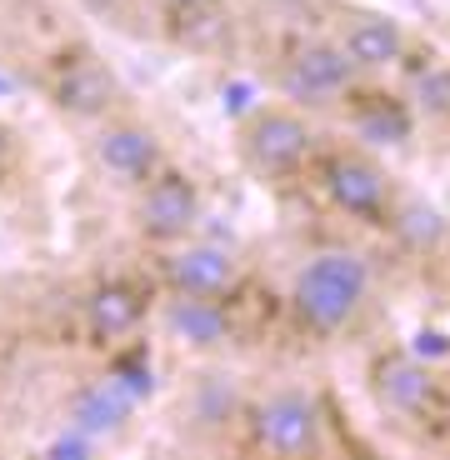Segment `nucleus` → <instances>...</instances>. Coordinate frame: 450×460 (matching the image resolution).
Wrapping results in <instances>:
<instances>
[{"label":"nucleus","instance_id":"nucleus-16","mask_svg":"<svg viewBox=\"0 0 450 460\" xmlns=\"http://www.w3.org/2000/svg\"><path fill=\"white\" fill-rule=\"evenodd\" d=\"M165 5H171L175 15H210L220 0H165Z\"/></svg>","mask_w":450,"mask_h":460},{"label":"nucleus","instance_id":"nucleus-1","mask_svg":"<svg viewBox=\"0 0 450 460\" xmlns=\"http://www.w3.org/2000/svg\"><path fill=\"white\" fill-rule=\"evenodd\" d=\"M290 300H296V315L311 331L321 335L346 331V325H356V315L370 300V265L356 251H321L296 276Z\"/></svg>","mask_w":450,"mask_h":460},{"label":"nucleus","instance_id":"nucleus-10","mask_svg":"<svg viewBox=\"0 0 450 460\" xmlns=\"http://www.w3.org/2000/svg\"><path fill=\"white\" fill-rule=\"evenodd\" d=\"M340 50L356 70H391L405 56V31L391 15H350L340 31Z\"/></svg>","mask_w":450,"mask_h":460},{"label":"nucleus","instance_id":"nucleus-6","mask_svg":"<svg viewBox=\"0 0 450 460\" xmlns=\"http://www.w3.org/2000/svg\"><path fill=\"white\" fill-rule=\"evenodd\" d=\"M356 81V66L340 46L331 40H311V46L290 50V60L280 66V91L300 105H335Z\"/></svg>","mask_w":450,"mask_h":460},{"label":"nucleus","instance_id":"nucleus-9","mask_svg":"<svg viewBox=\"0 0 450 460\" xmlns=\"http://www.w3.org/2000/svg\"><path fill=\"white\" fill-rule=\"evenodd\" d=\"M165 280L171 290H185V296H231L235 280H241V265H235L231 251L220 245H181V251L165 261Z\"/></svg>","mask_w":450,"mask_h":460},{"label":"nucleus","instance_id":"nucleus-4","mask_svg":"<svg viewBox=\"0 0 450 460\" xmlns=\"http://www.w3.org/2000/svg\"><path fill=\"white\" fill-rule=\"evenodd\" d=\"M140 190V206H136V226L146 241L155 245H181L190 230H196L200 220V190L190 175L181 171H155L146 185H136Z\"/></svg>","mask_w":450,"mask_h":460},{"label":"nucleus","instance_id":"nucleus-12","mask_svg":"<svg viewBox=\"0 0 450 460\" xmlns=\"http://www.w3.org/2000/svg\"><path fill=\"white\" fill-rule=\"evenodd\" d=\"M436 395V380L420 360L410 356H385L375 366V401L385 405L391 415H420Z\"/></svg>","mask_w":450,"mask_h":460},{"label":"nucleus","instance_id":"nucleus-2","mask_svg":"<svg viewBox=\"0 0 450 460\" xmlns=\"http://www.w3.org/2000/svg\"><path fill=\"white\" fill-rule=\"evenodd\" d=\"M251 436L270 456H315L325 440L321 405L305 391H276L251 411Z\"/></svg>","mask_w":450,"mask_h":460},{"label":"nucleus","instance_id":"nucleus-13","mask_svg":"<svg viewBox=\"0 0 450 460\" xmlns=\"http://www.w3.org/2000/svg\"><path fill=\"white\" fill-rule=\"evenodd\" d=\"M140 315H146L140 290L136 286H120V280L101 286L91 300H85V321H91L95 335H126V331H136Z\"/></svg>","mask_w":450,"mask_h":460},{"label":"nucleus","instance_id":"nucleus-3","mask_svg":"<svg viewBox=\"0 0 450 460\" xmlns=\"http://www.w3.org/2000/svg\"><path fill=\"white\" fill-rule=\"evenodd\" d=\"M311 126L296 111H260L241 130V155L255 175L276 181V175H296L311 161Z\"/></svg>","mask_w":450,"mask_h":460},{"label":"nucleus","instance_id":"nucleus-14","mask_svg":"<svg viewBox=\"0 0 450 460\" xmlns=\"http://www.w3.org/2000/svg\"><path fill=\"white\" fill-rule=\"evenodd\" d=\"M391 226L401 230V235L416 245V251H426V245H440V235H446L440 216H436L430 206H420V200H405V206H395V210H391Z\"/></svg>","mask_w":450,"mask_h":460},{"label":"nucleus","instance_id":"nucleus-11","mask_svg":"<svg viewBox=\"0 0 450 460\" xmlns=\"http://www.w3.org/2000/svg\"><path fill=\"white\" fill-rule=\"evenodd\" d=\"M165 331H171L181 345L216 350V345L231 335V321H225V311H220L216 296H185V290H175V296L165 300Z\"/></svg>","mask_w":450,"mask_h":460},{"label":"nucleus","instance_id":"nucleus-15","mask_svg":"<svg viewBox=\"0 0 450 460\" xmlns=\"http://www.w3.org/2000/svg\"><path fill=\"white\" fill-rule=\"evenodd\" d=\"M416 95L430 115H450V70H426L416 81Z\"/></svg>","mask_w":450,"mask_h":460},{"label":"nucleus","instance_id":"nucleus-17","mask_svg":"<svg viewBox=\"0 0 450 460\" xmlns=\"http://www.w3.org/2000/svg\"><path fill=\"white\" fill-rule=\"evenodd\" d=\"M15 161V146H11V130H0V181H5V171H11Z\"/></svg>","mask_w":450,"mask_h":460},{"label":"nucleus","instance_id":"nucleus-7","mask_svg":"<svg viewBox=\"0 0 450 460\" xmlns=\"http://www.w3.org/2000/svg\"><path fill=\"white\" fill-rule=\"evenodd\" d=\"M325 190H331L335 206L356 220H391V210H395L391 175L375 161H366V155H335L325 165Z\"/></svg>","mask_w":450,"mask_h":460},{"label":"nucleus","instance_id":"nucleus-5","mask_svg":"<svg viewBox=\"0 0 450 460\" xmlns=\"http://www.w3.org/2000/svg\"><path fill=\"white\" fill-rule=\"evenodd\" d=\"M50 101H56L60 111L81 115V120H105L120 101V85L95 50L75 46L50 66Z\"/></svg>","mask_w":450,"mask_h":460},{"label":"nucleus","instance_id":"nucleus-8","mask_svg":"<svg viewBox=\"0 0 450 460\" xmlns=\"http://www.w3.org/2000/svg\"><path fill=\"white\" fill-rule=\"evenodd\" d=\"M95 161L120 185H146L165 165V155L150 126H140V120H105L101 136H95Z\"/></svg>","mask_w":450,"mask_h":460}]
</instances>
